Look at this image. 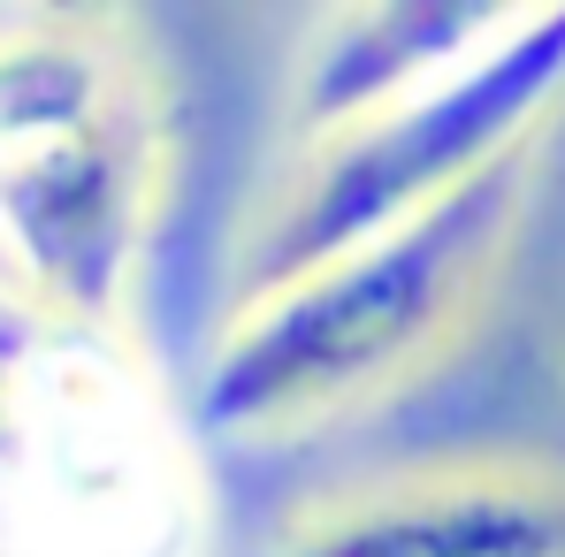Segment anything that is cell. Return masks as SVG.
Wrapping results in <instances>:
<instances>
[{"instance_id": "cell-7", "label": "cell", "mask_w": 565, "mask_h": 557, "mask_svg": "<svg viewBox=\"0 0 565 557\" xmlns=\"http://www.w3.org/2000/svg\"><path fill=\"white\" fill-rule=\"evenodd\" d=\"M23 306V290H15V268H8V253H0V313H15Z\"/></svg>"}, {"instance_id": "cell-6", "label": "cell", "mask_w": 565, "mask_h": 557, "mask_svg": "<svg viewBox=\"0 0 565 557\" xmlns=\"http://www.w3.org/2000/svg\"><path fill=\"white\" fill-rule=\"evenodd\" d=\"M512 15L520 8H489V0H367V8L321 15L313 39L298 46V69H290L298 138L313 146V138L390 107V99L451 77Z\"/></svg>"}, {"instance_id": "cell-3", "label": "cell", "mask_w": 565, "mask_h": 557, "mask_svg": "<svg viewBox=\"0 0 565 557\" xmlns=\"http://www.w3.org/2000/svg\"><path fill=\"white\" fill-rule=\"evenodd\" d=\"M199 543V451L122 336L0 313V557H191Z\"/></svg>"}, {"instance_id": "cell-4", "label": "cell", "mask_w": 565, "mask_h": 557, "mask_svg": "<svg viewBox=\"0 0 565 557\" xmlns=\"http://www.w3.org/2000/svg\"><path fill=\"white\" fill-rule=\"evenodd\" d=\"M558 93L565 8H520L451 77L313 138L237 245V298H260L367 237H390L489 169L520 161Z\"/></svg>"}, {"instance_id": "cell-2", "label": "cell", "mask_w": 565, "mask_h": 557, "mask_svg": "<svg viewBox=\"0 0 565 557\" xmlns=\"http://www.w3.org/2000/svg\"><path fill=\"white\" fill-rule=\"evenodd\" d=\"M527 199V153L451 191L420 222L367 237L260 298H237L230 329L199 367V428L276 443L367 405L413 374L481 298Z\"/></svg>"}, {"instance_id": "cell-5", "label": "cell", "mask_w": 565, "mask_h": 557, "mask_svg": "<svg viewBox=\"0 0 565 557\" xmlns=\"http://www.w3.org/2000/svg\"><path fill=\"white\" fill-rule=\"evenodd\" d=\"M276 557H565V481L512 465L413 473L313 512Z\"/></svg>"}, {"instance_id": "cell-1", "label": "cell", "mask_w": 565, "mask_h": 557, "mask_svg": "<svg viewBox=\"0 0 565 557\" xmlns=\"http://www.w3.org/2000/svg\"><path fill=\"white\" fill-rule=\"evenodd\" d=\"M169 176V85L130 15H0V253L31 313L122 336Z\"/></svg>"}]
</instances>
